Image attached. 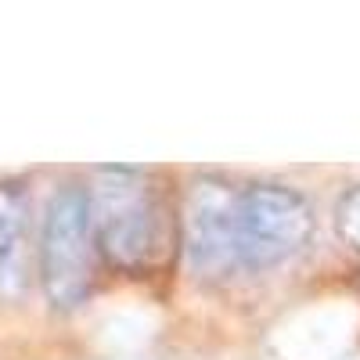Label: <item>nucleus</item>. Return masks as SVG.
I'll return each instance as SVG.
<instances>
[{
  "label": "nucleus",
  "instance_id": "obj_1",
  "mask_svg": "<svg viewBox=\"0 0 360 360\" xmlns=\"http://www.w3.org/2000/svg\"><path fill=\"white\" fill-rule=\"evenodd\" d=\"M98 249L108 263L141 270L152 263L159 245L155 195L137 169H101L86 191Z\"/></svg>",
  "mask_w": 360,
  "mask_h": 360
},
{
  "label": "nucleus",
  "instance_id": "obj_2",
  "mask_svg": "<svg viewBox=\"0 0 360 360\" xmlns=\"http://www.w3.org/2000/svg\"><path fill=\"white\" fill-rule=\"evenodd\" d=\"M98 238L86 191L76 184L58 188L40 231V281L58 310L79 307L94 285Z\"/></svg>",
  "mask_w": 360,
  "mask_h": 360
},
{
  "label": "nucleus",
  "instance_id": "obj_3",
  "mask_svg": "<svg viewBox=\"0 0 360 360\" xmlns=\"http://www.w3.org/2000/svg\"><path fill=\"white\" fill-rule=\"evenodd\" d=\"M238 231H242V266H278L307 245L314 231L310 205L288 188L259 184L238 198Z\"/></svg>",
  "mask_w": 360,
  "mask_h": 360
},
{
  "label": "nucleus",
  "instance_id": "obj_4",
  "mask_svg": "<svg viewBox=\"0 0 360 360\" xmlns=\"http://www.w3.org/2000/svg\"><path fill=\"white\" fill-rule=\"evenodd\" d=\"M238 198L220 180H198L184 205V249L198 278L220 281L242 266Z\"/></svg>",
  "mask_w": 360,
  "mask_h": 360
},
{
  "label": "nucleus",
  "instance_id": "obj_5",
  "mask_svg": "<svg viewBox=\"0 0 360 360\" xmlns=\"http://www.w3.org/2000/svg\"><path fill=\"white\" fill-rule=\"evenodd\" d=\"M25 195L11 184H0V295H18L25 285Z\"/></svg>",
  "mask_w": 360,
  "mask_h": 360
},
{
  "label": "nucleus",
  "instance_id": "obj_6",
  "mask_svg": "<svg viewBox=\"0 0 360 360\" xmlns=\"http://www.w3.org/2000/svg\"><path fill=\"white\" fill-rule=\"evenodd\" d=\"M335 227H339V234L346 238L353 249H360V188L342 198L339 213H335Z\"/></svg>",
  "mask_w": 360,
  "mask_h": 360
}]
</instances>
